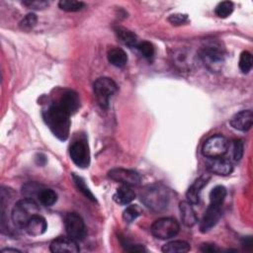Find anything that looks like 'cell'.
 <instances>
[{"mask_svg": "<svg viewBox=\"0 0 253 253\" xmlns=\"http://www.w3.org/2000/svg\"><path fill=\"white\" fill-rule=\"evenodd\" d=\"M38 199L40 200V202L45 206V207H51L52 205H54L57 201V195L56 193L51 190V189H45L42 188V191L40 192Z\"/></svg>", "mask_w": 253, "mask_h": 253, "instance_id": "obj_24", "label": "cell"}, {"mask_svg": "<svg viewBox=\"0 0 253 253\" xmlns=\"http://www.w3.org/2000/svg\"><path fill=\"white\" fill-rule=\"evenodd\" d=\"M227 150L228 140L223 135L220 134L209 137L202 147L203 155L208 158L221 157L227 152Z\"/></svg>", "mask_w": 253, "mask_h": 253, "instance_id": "obj_7", "label": "cell"}, {"mask_svg": "<svg viewBox=\"0 0 253 253\" xmlns=\"http://www.w3.org/2000/svg\"><path fill=\"white\" fill-rule=\"evenodd\" d=\"M168 20L173 25H181L188 20V16L186 14H173L168 18Z\"/></svg>", "mask_w": 253, "mask_h": 253, "instance_id": "obj_35", "label": "cell"}, {"mask_svg": "<svg viewBox=\"0 0 253 253\" xmlns=\"http://www.w3.org/2000/svg\"><path fill=\"white\" fill-rule=\"evenodd\" d=\"M23 4L29 8H33L36 10L44 9L49 5V3L44 0H27V1H24Z\"/></svg>", "mask_w": 253, "mask_h": 253, "instance_id": "obj_34", "label": "cell"}, {"mask_svg": "<svg viewBox=\"0 0 253 253\" xmlns=\"http://www.w3.org/2000/svg\"><path fill=\"white\" fill-rule=\"evenodd\" d=\"M65 231L71 239L75 241L82 240L86 234V228L83 218L76 212H68L64 217Z\"/></svg>", "mask_w": 253, "mask_h": 253, "instance_id": "obj_8", "label": "cell"}, {"mask_svg": "<svg viewBox=\"0 0 253 253\" xmlns=\"http://www.w3.org/2000/svg\"><path fill=\"white\" fill-rule=\"evenodd\" d=\"M42 189V186L39 185L38 183L29 182V183H26L22 187V193H23V195H25L26 198L33 199L35 196H37V197L39 196Z\"/></svg>", "mask_w": 253, "mask_h": 253, "instance_id": "obj_29", "label": "cell"}, {"mask_svg": "<svg viewBox=\"0 0 253 253\" xmlns=\"http://www.w3.org/2000/svg\"><path fill=\"white\" fill-rule=\"evenodd\" d=\"M72 179H73V182H74L76 188H77L86 198H88L89 200H91V201H93V202H96L95 196H94L93 193L90 191V189L86 186L85 181L83 180L82 177H80V176L76 175L75 173H73V174H72Z\"/></svg>", "mask_w": 253, "mask_h": 253, "instance_id": "obj_25", "label": "cell"}, {"mask_svg": "<svg viewBox=\"0 0 253 253\" xmlns=\"http://www.w3.org/2000/svg\"><path fill=\"white\" fill-rule=\"evenodd\" d=\"M207 169L211 173L219 176H226L233 171V166L229 160L222 157H215L208 159Z\"/></svg>", "mask_w": 253, "mask_h": 253, "instance_id": "obj_12", "label": "cell"}, {"mask_svg": "<svg viewBox=\"0 0 253 253\" xmlns=\"http://www.w3.org/2000/svg\"><path fill=\"white\" fill-rule=\"evenodd\" d=\"M221 216V206L210 204L200 222V230L205 233L211 229Z\"/></svg>", "mask_w": 253, "mask_h": 253, "instance_id": "obj_11", "label": "cell"}, {"mask_svg": "<svg viewBox=\"0 0 253 253\" xmlns=\"http://www.w3.org/2000/svg\"><path fill=\"white\" fill-rule=\"evenodd\" d=\"M180 226L175 218L161 217L155 220L151 226V233L159 239H169L177 235Z\"/></svg>", "mask_w": 253, "mask_h": 253, "instance_id": "obj_6", "label": "cell"}, {"mask_svg": "<svg viewBox=\"0 0 253 253\" xmlns=\"http://www.w3.org/2000/svg\"><path fill=\"white\" fill-rule=\"evenodd\" d=\"M49 249L53 253H77L80 251L77 241L70 237H58L52 240Z\"/></svg>", "mask_w": 253, "mask_h": 253, "instance_id": "obj_13", "label": "cell"}, {"mask_svg": "<svg viewBox=\"0 0 253 253\" xmlns=\"http://www.w3.org/2000/svg\"><path fill=\"white\" fill-rule=\"evenodd\" d=\"M243 152H244V144L242 140L235 139L233 141V158L236 161H239L243 156Z\"/></svg>", "mask_w": 253, "mask_h": 253, "instance_id": "obj_33", "label": "cell"}, {"mask_svg": "<svg viewBox=\"0 0 253 253\" xmlns=\"http://www.w3.org/2000/svg\"><path fill=\"white\" fill-rule=\"evenodd\" d=\"M58 104L64 111H66L71 116L79 109L80 99L75 91L67 90L61 95Z\"/></svg>", "mask_w": 253, "mask_h": 253, "instance_id": "obj_15", "label": "cell"}, {"mask_svg": "<svg viewBox=\"0 0 253 253\" xmlns=\"http://www.w3.org/2000/svg\"><path fill=\"white\" fill-rule=\"evenodd\" d=\"M42 160L44 161V162H46L45 156H44L43 154H38V155L36 156V161H37V163H38L39 165H43V162H42Z\"/></svg>", "mask_w": 253, "mask_h": 253, "instance_id": "obj_38", "label": "cell"}, {"mask_svg": "<svg viewBox=\"0 0 253 253\" xmlns=\"http://www.w3.org/2000/svg\"><path fill=\"white\" fill-rule=\"evenodd\" d=\"M109 178L112 180L119 182L123 185L127 186H137L141 182L140 175L131 169H125V168H114L108 172Z\"/></svg>", "mask_w": 253, "mask_h": 253, "instance_id": "obj_10", "label": "cell"}, {"mask_svg": "<svg viewBox=\"0 0 253 253\" xmlns=\"http://www.w3.org/2000/svg\"><path fill=\"white\" fill-rule=\"evenodd\" d=\"M191 249L188 242L184 240H174L166 243L162 247V252L164 253H185Z\"/></svg>", "mask_w": 253, "mask_h": 253, "instance_id": "obj_22", "label": "cell"}, {"mask_svg": "<svg viewBox=\"0 0 253 253\" xmlns=\"http://www.w3.org/2000/svg\"><path fill=\"white\" fill-rule=\"evenodd\" d=\"M214 12L219 18H227L233 12V3L230 1H222L217 4Z\"/></svg>", "mask_w": 253, "mask_h": 253, "instance_id": "obj_27", "label": "cell"}, {"mask_svg": "<svg viewBox=\"0 0 253 253\" xmlns=\"http://www.w3.org/2000/svg\"><path fill=\"white\" fill-rule=\"evenodd\" d=\"M253 124V114L251 110H243L232 116L230 126L241 131H246L251 128Z\"/></svg>", "mask_w": 253, "mask_h": 253, "instance_id": "obj_14", "label": "cell"}, {"mask_svg": "<svg viewBox=\"0 0 253 253\" xmlns=\"http://www.w3.org/2000/svg\"><path fill=\"white\" fill-rule=\"evenodd\" d=\"M58 6L61 10L66 12H77L84 7V3L75 0H60Z\"/></svg>", "mask_w": 253, "mask_h": 253, "instance_id": "obj_26", "label": "cell"}, {"mask_svg": "<svg viewBox=\"0 0 253 253\" xmlns=\"http://www.w3.org/2000/svg\"><path fill=\"white\" fill-rule=\"evenodd\" d=\"M40 211L38 204L30 198H25L16 203L12 210V221L19 228H25L28 221Z\"/></svg>", "mask_w": 253, "mask_h": 253, "instance_id": "obj_3", "label": "cell"}, {"mask_svg": "<svg viewBox=\"0 0 253 253\" xmlns=\"http://www.w3.org/2000/svg\"><path fill=\"white\" fill-rule=\"evenodd\" d=\"M93 89L100 107L107 109L109 107L110 98L118 91V85L109 77H100L94 82Z\"/></svg>", "mask_w": 253, "mask_h": 253, "instance_id": "obj_5", "label": "cell"}, {"mask_svg": "<svg viewBox=\"0 0 253 253\" xmlns=\"http://www.w3.org/2000/svg\"><path fill=\"white\" fill-rule=\"evenodd\" d=\"M115 32L120 42H123L125 45H127L129 47H133L137 45L138 43L137 37L132 32L124 28H116Z\"/></svg>", "mask_w": 253, "mask_h": 253, "instance_id": "obj_21", "label": "cell"}, {"mask_svg": "<svg viewBox=\"0 0 253 253\" xmlns=\"http://www.w3.org/2000/svg\"><path fill=\"white\" fill-rule=\"evenodd\" d=\"M242 245L244 247H252V238L250 236H247V237H244L243 240H242Z\"/></svg>", "mask_w": 253, "mask_h": 253, "instance_id": "obj_37", "label": "cell"}, {"mask_svg": "<svg viewBox=\"0 0 253 253\" xmlns=\"http://www.w3.org/2000/svg\"><path fill=\"white\" fill-rule=\"evenodd\" d=\"M24 229L31 236H40L47 229V223L44 217L38 213L28 221Z\"/></svg>", "mask_w": 253, "mask_h": 253, "instance_id": "obj_17", "label": "cell"}, {"mask_svg": "<svg viewBox=\"0 0 253 253\" xmlns=\"http://www.w3.org/2000/svg\"><path fill=\"white\" fill-rule=\"evenodd\" d=\"M107 57L109 62L117 67H123L127 62V55L126 51L118 46L110 47L107 52Z\"/></svg>", "mask_w": 253, "mask_h": 253, "instance_id": "obj_20", "label": "cell"}, {"mask_svg": "<svg viewBox=\"0 0 253 253\" xmlns=\"http://www.w3.org/2000/svg\"><path fill=\"white\" fill-rule=\"evenodd\" d=\"M201 250L203 252H208V253H215L219 251V248L212 243H204L201 246Z\"/></svg>", "mask_w": 253, "mask_h": 253, "instance_id": "obj_36", "label": "cell"}, {"mask_svg": "<svg viewBox=\"0 0 253 253\" xmlns=\"http://www.w3.org/2000/svg\"><path fill=\"white\" fill-rule=\"evenodd\" d=\"M224 49L220 43L210 42L200 50V57L204 64L211 71H217L224 62Z\"/></svg>", "mask_w": 253, "mask_h": 253, "instance_id": "obj_4", "label": "cell"}, {"mask_svg": "<svg viewBox=\"0 0 253 253\" xmlns=\"http://www.w3.org/2000/svg\"><path fill=\"white\" fill-rule=\"evenodd\" d=\"M42 115L44 122L54 136L59 140H66L70 130V115L58 103L51 104Z\"/></svg>", "mask_w": 253, "mask_h": 253, "instance_id": "obj_1", "label": "cell"}, {"mask_svg": "<svg viewBox=\"0 0 253 253\" xmlns=\"http://www.w3.org/2000/svg\"><path fill=\"white\" fill-rule=\"evenodd\" d=\"M70 158L79 168H87L90 164V151L88 144L83 140L74 141L69 149Z\"/></svg>", "mask_w": 253, "mask_h": 253, "instance_id": "obj_9", "label": "cell"}, {"mask_svg": "<svg viewBox=\"0 0 253 253\" xmlns=\"http://www.w3.org/2000/svg\"><path fill=\"white\" fill-rule=\"evenodd\" d=\"M2 253H6V252H20V250L18 249H12V248H5L1 250Z\"/></svg>", "mask_w": 253, "mask_h": 253, "instance_id": "obj_39", "label": "cell"}, {"mask_svg": "<svg viewBox=\"0 0 253 253\" xmlns=\"http://www.w3.org/2000/svg\"><path fill=\"white\" fill-rule=\"evenodd\" d=\"M114 201L122 206L130 204L135 199V193L130 186L123 185L120 186L113 196Z\"/></svg>", "mask_w": 253, "mask_h": 253, "instance_id": "obj_18", "label": "cell"}, {"mask_svg": "<svg viewBox=\"0 0 253 253\" xmlns=\"http://www.w3.org/2000/svg\"><path fill=\"white\" fill-rule=\"evenodd\" d=\"M226 197V189L221 185H217L210 193V204L222 206V203Z\"/></svg>", "mask_w": 253, "mask_h": 253, "instance_id": "obj_23", "label": "cell"}, {"mask_svg": "<svg viewBox=\"0 0 253 253\" xmlns=\"http://www.w3.org/2000/svg\"><path fill=\"white\" fill-rule=\"evenodd\" d=\"M136 48L142 54V56L147 59L152 58L154 55V46L151 42H149L147 41H142V42H138L136 45Z\"/></svg>", "mask_w": 253, "mask_h": 253, "instance_id": "obj_32", "label": "cell"}, {"mask_svg": "<svg viewBox=\"0 0 253 253\" xmlns=\"http://www.w3.org/2000/svg\"><path fill=\"white\" fill-rule=\"evenodd\" d=\"M141 214V210L136 205L128 206L123 212V218L126 222L130 223Z\"/></svg>", "mask_w": 253, "mask_h": 253, "instance_id": "obj_30", "label": "cell"}, {"mask_svg": "<svg viewBox=\"0 0 253 253\" xmlns=\"http://www.w3.org/2000/svg\"><path fill=\"white\" fill-rule=\"evenodd\" d=\"M252 68V55L249 51H242L239 57V69L242 73H248Z\"/></svg>", "mask_w": 253, "mask_h": 253, "instance_id": "obj_31", "label": "cell"}, {"mask_svg": "<svg viewBox=\"0 0 253 253\" xmlns=\"http://www.w3.org/2000/svg\"><path fill=\"white\" fill-rule=\"evenodd\" d=\"M37 22H38L37 15L35 13H29L21 20V22L19 23V27L21 30L25 32H29L35 28V26L37 25Z\"/></svg>", "mask_w": 253, "mask_h": 253, "instance_id": "obj_28", "label": "cell"}, {"mask_svg": "<svg viewBox=\"0 0 253 253\" xmlns=\"http://www.w3.org/2000/svg\"><path fill=\"white\" fill-rule=\"evenodd\" d=\"M210 179L211 176L209 174H203L195 180V182L190 186L186 193V198L189 203H191L192 205H196L199 203L201 191L208 184Z\"/></svg>", "mask_w": 253, "mask_h": 253, "instance_id": "obj_16", "label": "cell"}, {"mask_svg": "<svg viewBox=\"0 0 253 253\" xmlns=\"http://www.w3.org/2000/svg\"><path fill=\"white\" fill-rule=\"evenodd\" d=\"M179 210L181 212V219L186 226H193L197 223V214L191 203L188 201L181 202L179 204Z\"/></svg>", "mask_w": 253, "mask_h": 253, "instance_id": "obj_19", "label": "cell"}, {"mask_svg": "<svg viewBox=\"0 0 253 253\" xmlns=\"http://www.w3.org/2000/svg\"><path fill=\"white\" fill-rule=\"evenodd\" d=\"M140 200L151 211H161L169 204V190L161 184L148 185L140 192Z\"/></svg>", "mask_w": 253, "mask_h": 253, "instance_id": "obj_2", "label": "cell"}]
</instances>
